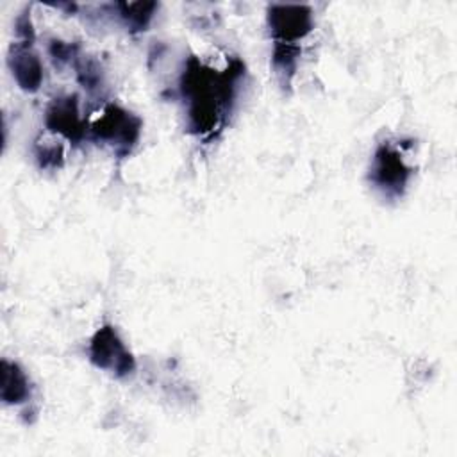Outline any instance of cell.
Masks as SVG:
<instances>
[{
  "label": "cell",
  "mask_w": 457,
  "mask_h": 457,
  "mask_svg": "<svg viewBox=\"0 0 457 457\" xmlns=\"http://www.w3.org/2000/svg\"><path fill=\"white\" fill-rule=\"evenodd\" d=\"M243 75L245 62L237 57L230 59L221 71L195 55L186 61L179 89L186 102L187 130L191 134L214 137L223 130Z\"/></svg>",
  "instance_id": "1"
},
{
  "label": "cell",
  "mask_w": 457,
  "mask_h": 457,
  "mask_svg": "<svg viewBox=\"0 0 457 457\" xmlns=\"http://www.w3.org/2000/svg\"><path fill=\"white\" fill-rule=\"evenodd\" d=\"M141 129L143 120L137 114L118 104H107L87 130L96 143L107 145L118 157H125L139 141Z\"/></svg>",
  "instance_id": "2"
},
{
  "label": "cell",
  "mask_w": 457,
  "mask_h": 457,
  "mask_svg": "<svg viewBox=\"0 0 457 457\" xmlns=\"http://www.w3.org/2000/svg\"><path fill=\"white\" fill-rule=\"evenodd\" d=\"M87 353L95 368L104 370L116 378H125L136 371V357L111 323L96 328L91 336Z\"/></svg>",
  "instance_id": "3"
},
{
  "label": "cell",
  "mask_w": 457,
  "mask_h": 457,
  "mask_svg": "<svg viewBox=\"0 0 457 457\" xmlns=\"http://www.w3.org/2000/svg\"><path fill=\"white\" fill-rule=\"evenodd\" d=\"M412 168L405 164L402 152L391 143H380L371 157L370 182L389 198L403 195Z\"/></svg>",
  "instance_id": "4"
},
{
  "label": "cell",
  "mask_w": 457,
  "mask_h": 457,
  "mask_svg": "<svg viewBox=\"0 0 457 457\" xmlns=\"http://www.w3.org/2000/svg\"><path fill=\"white\" fill-rule=\"evenodd\" d=\"M266 23L273 43L300 45L314 29V16L303 4H271L266 9Z\"/></svg>",
  "instance_id": "5"
},
{
  "label": "cell",
  "mask_w": 457,
  "mask_h": 457,
  "mask_svg": "<svg viewBox=\"0 0 457 457\" xmlns=\"http://www.w3.org/2000/svg\"><path fill=\"white\" fill-rule=\"evenodd\" d=\"M45 127L52 134L61 136L73 145L80 143L86 136V130H87L86 127L89 125L80 116L79 96L77 95L55 96L45 111Z\"/></svg>",
  "instance_id": "6"
},
{
  "label": "cell",
  "mask_w": 457,
  "mask_h": 457,
  "mask_svg": "<svg viewBox=\"0 0 457 457\" xmlns=\"http://www.w3.org/2000/svg\"><path fill=\"white\" fill-rule=\"evenodd\" d=\"M7 66L16 84L27 91L36 93L43 84V64L39 55L34 52V43L12 41L7 52Z\"/></svg>",
  "instance_id": "7"
},
{
  "label": "cell",
  "mask_w": 457,
  "mask_h": 457,
  "mask_svg": "<svg viewBox=\"0 0 457 457\" xmlns=\"http://www.w3.org/2000/svg\"><path fill=\"white\" fill-rule=\"evenodd\" d=\"M32 396V387L29 375L23 368L9 359L0 362V398L5 405H20L29 402Z\"/></svg>",
  "instance_id": "8"
},
{
  "label": "cell",
  "mask_w": 457,
  "mask_h": 457,
  "mask_svg": "<svg viewBox=\"0 0 457 457\" xmlns=\"http://www.w3.org/2000/svg\"><path fill=\"white\" fill-rule=\"evenodd\" d=\"M118 16L129 32H141L148 27L157 9L155 2H118Z\"/></svg>",
  "instance_id": "9"
},
{
  "label": "cell",
  "mask_w": 457,
  "mask_h": 457,
  "mask_svg": "<svg viewBox=\"0 0 457 457\" xmlns=\"http://www.w3.org/2000/svg\"><path fill=\"white\" fill-rule=\"evenodd\" d=\"M298 57H300V45L273 43L271 68L282 87L291 86V79L295 77Z\"/></svg>",
  "instance_id": "10"
},
{
  "label": "cell",
  "mask_w": 457,
  "mask_h": 457,
  "mask_svg": "<svg viewBox=\"0 0 457 457\" xmlns=\"http://www.w3.org/2000/svg\"><path fill=\"white\" fill-rule=\"evenodd\" d=\"M73 68L77 70V79L79 82L87 89V91H95L98 87H102V71L98 68V64L91 59H86L82 55H79L73 62Z\"/></svg>",
  "instance_id": "11"
},
{
  "label": "cell",
  "mask_w": 457,
  "mask_h": 457,
  "mask_svg": "<svg viewBox=\"0 0 457 457\" xmlns=\"http://www.w3.org/2000/svg\"><path fill=\"white\" fill-rule=\"evenodd\" d=\"M34 157L43 170H57L62 166L64 161V150L57 143H36L34 145Z\"/></svg>",
  "instance_id": "12"
},
{
  "label": "cell",
  "mask_w": 457,
  "mask_h": 457,
  "mask_svg": "<svg viewBox=\"0 0 457 457\" xmlns=\"http://www.w3.org/2000/svg\"><path fill=\"white\" fill-rule=\"evenodd\" d=\"M48 54L52 57V61L57 66H64V64H71L75 62V59L80 55L79 54V45L75 43H68V41H61V39H52L48 45Z\"/></svg>",
  "instance_id": "13"
},
{
  "label": "cell",
  "mask_w": 457,
  "mask_h": 457,
  "mask_svg": "<svg viewBox=\"0 0 457 457\" xmlns=\"http://www.w3.org/2000/svg\"><path fill=\"white\" fill-rule=\"evenodd\" d=\"M14 32H16L18 41L34 43L36 32H34V25H32L30 11H29V9H25V11L16 18V21H14Z\"/></svg>",
  "instance_id": "14"
}]
</instances>
